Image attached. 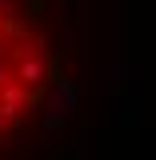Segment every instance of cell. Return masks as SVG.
Listing matches in <instances>:
<instances>
[{
    "label": "cell",
    "mask_w": 156,
    "mask_h": 160,
    "mask_svg": "<svg viewBox=\"0 0 156 160\" xmlns=\"http://www.w3.org/2000/svg\"><path fill=\"white\" fill-rule=\"evenodd\" d=\"M12 76L20 80V84H44V76H48V64H44V56H40V40H32V48L24 52V56L16 60V68H12Z\"/></svg>",
    "instance_id": "6da1fadb"
},
{
    "label": "cell",
    "mask_w": 156,
    "mask_h": 160,
    "mask_svg": "<svg viewBox=\"0 0 156 160\" xmlns=\"http://www.w3.org/2000/svg\"><path fill=\"white\" fill-rule=\"evenodd\" d=\"M24 104H28V84H20V80L0 84V120H4V124H8V120H16Z\"/></svg>",
    "instance_id": "7a4b0ae2"
}]
</instances>
